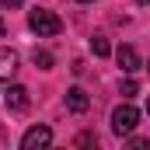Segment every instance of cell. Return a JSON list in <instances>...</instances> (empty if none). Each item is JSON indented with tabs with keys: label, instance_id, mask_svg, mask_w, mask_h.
Masks as SVG:
<instances>
[{
	"label": "cell",
	"instance_id": "6da1fadb",
	"mask_svg": "<svg viewBox=\"0 0 150 150\" xmlns=\"http://www.w3.org/2000/svg\"><path fill=\"white\" fill-rule=\"evenodd\" d=\"M28 28L35 35H59L63 32V21L52 14V11H32L28 14Z\"/></svg>",
	"mask_w": 150,
	"mask_h": 150
},
{
	"label": "cell",
	"instance_id": "7a4b0ae2",
	"mask_svg": "<svg viewBox=\"0 0 150 150\" xmlns=\"http://www.w3.org/2000/svg\"><path fill=\"white\" fill-rule=\"evenodd\" d=\"M136 122H140V112L126 101V105H119V108L112 112V133L115 136H129V133L136 129Z\"/></svg>",
	"mask_w": 150,
	"mask_h": 150
},
{
	"label": "cell",
	"instance_id": "3957f363",
	"mask_svg": "<svg viewBox=\"0 0 150 150\" xmlns=\"http://www.w3.org/2000/svg\"><path fill=\"white\" fill-rule=\"evenodd\" d=\"M49 143H52V129L49 126H32L21 136V147L25 150H38V147H49Z\"/></svg>",
	"mask_w": 150,
	"mask_h": 150
},
{
	"label": "cell",
	"instance_id": "277c9868",
	"mask_svg": "<svg viewBox=\"0 0 150 150\" xmlns=\"http://www.w3.org/2000/svg\"><path fill=\"white\" fill-rule=\"evenodd\" d=\"M115 59H119V67L126 70V74H136L143 63H140V52L133 49V45H119V52H115Z\"/></svg>",
	"mask_w": 150,
	"mask_h": 150
},
{
	"label": "cell",
	"instance_id": "5b68a950",
	"mask_svg": "<svg viewBox=\"0 0 150 150\" xmlns=\"http://www.w3.org/2000/svg\"><path fill=\"white\" fill-rule=\"evenodd\" d=\"M4 105H7L11 112H25V108H28V91H25L21 84L7 87V94H4Z\"/></svg>",
	"mask_w": 150,
	"mask_h": 150
},
{
	"label": "cell",
	"instance_id": "8992f818",
	"mask_svg": "<svg viewBox=\"0 0 150 150\" xmlns=\"http://www.w3.org/2000/svg\"><path fill=\"white\" fill-rule=\"evenodd\" d=\"M67 108L77 112V115H84L87 108H91V98H87L84 87H70V91H67Z\"/></svg>",
	"mask_w": 150,
	"mask_h": 150
},
{
	"label": "cell",
	"instance_id": "52a82bcc",
	"mask_svg": "<svg viewBox=\"0 0 150 150\" xmlns=\"http://www.w3.org/2000/svg\"><path fill=\"white\" fill-rule=\"evenodd\" d=\"M14 70H18V56L11 49H0V80H11Z\"/></svg>",
	"mask_w": 150,
	"mask_h": 150
},
{
	"label": "cell",
	"instance_id": "ba28073f",
	"mask_svg": "<svg viewBox=\"0 0 150 150\" xmlns=\"http://www.w3.org/2000/svg\"><path fill=\"white\" fill-rule=\"evenodd\" d=\"M91 49H94V56H108V52H112V45H108L105 35H94V38H91Z\"/></svg>",
	"mask_w": 150,
	"mask_h": 150
},
{
	"label": "cell",
	"instance_id": "9c48e42d",
	"mask_svg": "<svg viewBox=\"0 0 150 150\" xmlns=\"http://www.w3.org/2000/svg\"><path fill=\"white\" fill-rule=\"evenodd\" d=\"M32 59H35V67H38V70H52V56H49V52H35Z\"/></svg>",
	"mask_w": 150,
	"mask_h": 150
},
{
	"label": "cell",
	"instance_id": "30bf717a",
	"mask_svg": "<svg viewBox=\"0 0 150 150\" xmlns=\"http://www.w3.org/2000/svg\"><path fill=\"white\" fill-rule=\"evenodd\" d=\"M136 91H140V84H136V80H126V84H122V94H126V98H133Z\"/></svg>",
	"mask_w": 150,
	"mask_h": 150
},
{
	"label": "cell",
	"instance_id": "8fae6325",
	"mask_svg": "<svg viewBox=\"0 0 150 150\" xmlns=\"http://www.w3.org/2000/svg\"><path fill=\"white\" fill-rule=\"evenodd\" d=\"M129 147H133V150H147V147H150V140H143V136H133V140H129Z\"/></svg>",
	"mask_w": 150,
	"mask_h": 150
},
{
	"label": "cell",
	"instance_id": "7c38bea8",
	"mask_svg": "<svg viewBox=\"0 0 150 150\" xmlns=\"http://www.w3.org/2000/svg\"><path fill=\"white\" fill-rule=\"evenodd\" d=\"M77 143H80V147H91V143H98V136H91V133H84V136H80Z\"/></svg>",
	"mask_w": 150,
	"mask_h": 150
},
{
	"label": "cell",
	"instance_id": "4fadbf2b",
	"mask_svg": "<svg viewBox=\"0 0 150 150\" xmlns=\"http://www.w3.org/2000/svg\"><path fill=\"white\" fill-rule=\"evenodd\" d=\"M0 4H4L7 11H11V7H21V0H0Z\"/></svg>",
	"mask_w": 150,
	"mask_h": 150
},
{
	"label": "cell",
	"instance_id": "5bb4252c",
	"mask_svg": "<svg viewBox=\"0 0 150 150\" xmlns=\"http://www.w3.org/2000/svg\"><path fill=\"white\" fill-rule=\"evenodd\" d=\"M0 38H4V18H0Z\"/></svg>",
	"mask_w": 150,
	"mask_h": 150
},
{
	"label": "cell",
	"instance_id": "9a60e30c",
	"mask_svg": "<svg viewBox=\"0 0 150 150\" xmlns=\"http://www.w3.org/2000/svg\"><path fill=\"white\" fill-rule=\"evenodd\" d=\"M147 115H150V98H147Z\"/></svg>",
	"mask_w": 150,
	"mask_h": 150
},
{
	"label": "cell",
	"instance_id": "2e32d148",
	"mask_svg": "<svg viewBox=\"0 0 150 150\" xmlns=\"http://www.w3.org/2000/svg\"><path fill=\"white\" fill-rule=\"evenodd\" d=\"M136 4H150V0H136Z\"/></svg>",
	"mask_w": 150,
	"mask_h": 150
},
{
	"label": "cell",
	"instance_id": "e0dca14e",
	"mask_svg": "<svg viewBox=\"0 0 150 150\" xmlns=\"http://www.w3.org/2000/svg\"><path fill=\"white\" fill-rule=\"evenodd\" d=\"M77 4H87V0H77Z\"/></svg>",
	"mask_w": 150,
	"mask_h": 150
},
{
	"label": "cell",
	"instance_id": "ac0fdd59",
	"mask_svg": "<svg viewBox=\"0 0 150 150\" xmlns=\"http://www.w3.org/2000/svg\"><path fill=\"white\" fill-rule=\"evenodd\" d=\"M147 70H150V63H147Z\"/></svg>",
	"mask_w": 150,
	"mask_h": 150
}]
</instances>
